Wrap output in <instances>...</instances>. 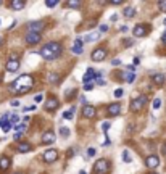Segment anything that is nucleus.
<instances>
[{
  "instance_id": "1",
  "label": "nucleus",
  "mask_w": 166,
  "mask_h": 174,
  "mask_svg": "<svg viewBox=\"0 0 166 174\" xmlns=\"http://www.w3.org/2000/svg\"><path fill=\"white\" fill-rule=\"evenodd\" d=\"M32 84H34V81H32V78L29 74H23V76H20L10 84V92L16 93V95H21V93H26L31 90Z\"/></svg>"
},
{
  "instance_id": "2",
  "label": "nucleus",
  "mask_w": 166,
  "mask_h": 174,
  "mask_svg": "<svg viewBox=\"0 0 166 174\" xmlns=\"http://www.w3.org/2000/svg\"><path fill=\"white\" fill-rule=\"evenodd\" d=\"M61 52H63V45L58 44V42H49V44H45L44 47L40 49V56L44 60H56L58 56L61 55Z\"/></svg>"
},
{
  "instance_id": "3",
  "label": "nucleus",
  "mask_w": 166,
  "mask_h": 174,
  "mask_svg": "<svg viewBox=\"0 0 166 174\" xmlns=\"http://www.w3.org/2000/svg\"><path fill=\"white\" fill-rule=\"evenodd\" d=\"M110 172V161L105 158L98 160L94 166V174H108Z\"/></svg>"
},
{
  "instance_id": "4",
  "label": "nucleus",
  "mask_w": 166,
  "mask_h": 174,
  "mask_svg": "<svg viewBox=\"0 0 166 174\" xmlns=\"http://www.w3.org/2000/svg\"><path fill=\"white\" fill-rule=\"evenodd\" d=\"M145 103H147V97L145 95H140L139 98H134V100L131 102V111H134V113L140 111Z\"/></svg>"
},
{
  "instance_id": "5",
  "label": "nucleus",
  "mask_w": 166,
  "mask_h": 174,
  "mask_svg": "<svg viewBox=\"0 0 166 174\" xmlns=\"http://www.w3.org/2000/svg\"><path fill=\"white\" fill-rule=\"evenodd\" d=\"M58 160V152L55 148H50V150H45L44 152V161L47 163H55Z\"/></svg>"
},
{
  "instance_id": "6",
  "label": "nucleus",
  "mask_w": 166,
  "mask_h": 174,
  "mask_svg": "<svg viewBox=\"0 0 166 174\" xmlns=\"http://www.w3.org/2000/svg\"><path fill=\"white\" fill-rule=\"evenodd\" d=\"M107 49H103V47H100V49H95L92 52V60L94 62H102V60L107 58Z\"/></svg>"
},
{
  "instance_id": "7",
  "label": "nucleus",
  "mask_w": 166,
  "mask_h": 174,
  "mask_svg": "<svg viewBox=\"0 0 166 174\" xmlns=\"http://www.w3.org/2000/svg\"><path fill=\"white\" fill-rule=\"evenodd\" d=\"M45 27L44 21H32L27 24V31L29 32H36V34H40V31Z\"/></svg>"
},
{
  "instance_id": "8",
  "label": "nucleus",
  "mask_w": 166,
  "mask_h": 174,
  "mask_svg": "<svg viewBox=\"0 0 166 174\" xmlns=\"http://www.w3.org/2000/svg\"><path fill=\"white\" fill-rule=\"evenodd\" d=\"M40 34H36V32H27V36H26V44L27 45H34V44H39L40 42Z\"/></svg>"
},
{
  "instance_id": "9",
  "label": "nucleus",
  "mask_w": 166,
  "mask_h": 174,
  "mask_svg": "<svg viewBox=\"0 0 166 174\" xmlns=\"http://www.w3.org/2000/svg\"><path fill=\"white\" fill-rule=\"evenodd\" d=\"M147 32H148V27H147L145 24H137L134 29H132L134 37H144V36H147Z\"/></svg>"
},
{
  "instance_id": "10",
  "label": "nucleus",
  "mask_w": 166,
  "mask_h": 174,
  "mask_svg": "<svg viewBox=\"0 0 166 174\" xmlns=\"http://www.w3.org/2000/svg\"><path fill=\"white\" fill-rule=\"evenodd\" d=\"M145 164H147L150 169H155V168H158L160 160H158V157H155V155H150V157L145 158Z\"/></svg>"
},
{
  "instance_id": "11",
  "label": "nucleus",
  "mask_w": 166,
  "mask_h": 174,
  "mask_svg": "<svg viewBox=\"0 0 166 174\" xmlns=\"http://www.w3.org/2000/svg\"><path fill=\"white\" fill-rule=\"evenodd\" d=\"M58 105H60V102L56 100L55 97H52V98H49V100L45 102V110L47 111H53V110L58 108Z\"/></svg>"
},
{
  "instance_id": "12",
  "label": "nucleus",
  "mask_w": 166,
  "mask_h": 174,
  "mask_svg": "<svg viewBox=\"0 0 166 174\" xmlns=\"http://www.w3.org/2000/svg\"><path fill=\"white\" fill-rule=\"evenodd\" d=\"M55 142V132L53 131H47V132L42 135V144L49 145V144H53Z\"/></svg>"
},
{
  "instance_id": "13",
  "label": "nucleus",
  "mask_w": 166,
  "mask_h": 174,
  "mask_svg": "<svg viewBox=\"0 0 166 174\" xmlns=\"http://www.w3.org/2000/svg\"><path fill=\"white\" fill-rule=\"evenodd\" d=\"M5 68H7V71L15 73V71H18V69H20V62H18V60H8Z\"/></svg>"
},
{
  "instance_id": "14",
  "label": "nucleus",
  "mask_w": 166,
  "mask_h": 174,
  "mask_svg": "<svg viewBox=\"0 0 166 174\" xmlns=\"http://www.w3.org/2000/svg\"><path fill=\"white\" fill-rule=\"evenodd\" d=\"M84 42L81 40V39H76L74 40V44H73V53H76V55H81L84 52Z\"/></svg>"
},
{
  "instance_id": "15",
  "label": "nucleus",
  "mask_w": 166,
  "mask_h": 174,
  "mask_svg": "<svg viewBox=\"0 0 166 174\" xmlns=\"http://www.w3.org/2000/svg\"><path fill=\"white\" fill-rule=\"evenodd\" d=\"M95 113H97V110L94 106H91V105H84V108H82V115L86 116V118H94L95 116Z\"/></svg>"
},
{
  "instance_id": "16",
  "label": "nucleus",
  "mask_w": 166,
  "mask_h": 174,
  "mask_svg": "<svg viewBox=\"0 0 166 174\" xmlns=\"http://www.w3.org/2000/svg\"><path fill=\"white\" fill-rule=\"evenodd\" d=\"M121 111V105L120 103H111L110 106H108V115L110 116H118Z\"/></svg>"
},
{
  "instance_id": "17",
  "label": "nucleus",
  "mask_w": 166,
  "mask_h": 174,
  "mask_svg": "<svg viewBox=\"0 0 166 174\" xmlns=\"http://www.w3.org/2000/svg\"><path fill=\"white\" fill-rule=\"evenodd\" d=\"M95 76H97V73L94 71L92 68H89L87 71H86V74H84V78H82V81H84V84H89L92 81V79H95Z\"/></svg>"
},
{
  "instance_id": "18",
  "label": "nucleus",
  "mask_w": 166,
  "mask_h": 174,
  "mask_svg": "<svg viewBox=\"0 0 166 174\" xmlns=\"http://www.w3.org/2000/svg\"><path fill=\"white\" fill-rule=\"evenodd\" d=\"M16 150L20 153H27V152H31V150H32V147H31V144H27V142H21V144L16 145Z\"/></svg>"
},
{
  "instance_id": "19",
  "label": "nucleus",
  "mask_w": 166,
  "mask_h": 174,
  "mask_svg": "<svg viewBox=\"0 0 166 174\" xmlns=\"http://www.w3.org/2000/svg\"><path fill=\"white\" fill-rule=\"evenodd\" d=\"M10 158L8 157H5V155H3V157H0V169H2V171H7L8 168H10Z\"/></svg>"
},
{
  "instance_id": "20",
  "label": "nucleus",
  "mask_w": 166,
  "mask_h": 174,
  "mask_svg": "<svg viewBox=\"0 0 166 174\" xmlns=\"http://www.w3.org/2000/svg\"><path fill=\"white\" fill-rule=\"evenodd\" d=\"M152 81H153V84H156V86H161V84H164L166 76L164 74H153V76H152Z\"/></svg>"
},
{
  "instance_id": "21",
  "label": "nucleus",
  "mask_w": 166,
  "mask_h": 174,
  "mask_svg": "<svg viewBox=\"0 0 166 174\" xmlns=\"http://www.w3.org/2000/svg\"><path fill=\"white\" fill-rule=\"evenodd\" d=\"M10 7L13 10H21V8H24V2H23V0H11Z\"/></svg>"
},
{
  "instance_id": "22",
  "label": "nucleus",
  "mask_w": 166,
  "mask_h": 174,
  "mask_svg": "<svg viewBox=\"0 0 166 174\" xmlns=\"http://www.w3.org/2000/svg\"><path fill=\"white\" fill-rule=\"evenodd\" d=\"M123 15H124V18H134V16H136V8H134V7H127V8H124Z\"/></svg>"
},
{
  "instance_id": "23",
  "label": "nucleus",
  "mask_w": 166,
  "mask_h": 174,
  "mask_svg": "<svg viewBox=\"0 0 166 174\" xmlns=\"http://www.w3.org/2000/svg\"><path fill=\"white\" fill-rule=\"evenodd\" d=\"M49 82L50 84H58L60 82V76L56 73H50L49 74Z\"/></svg>"
},
{
  "instance_id": "24",
  "label": "nucleus",
  "mask_w": 166,
  "mask_h": 174,
  "mask_svg": "<svg viewBox=\"0 0 166 174\" xmlns=\"http://www.w3.org/2000/svg\"><path fill=\"white\" fill-rule=\"evenodd\" d=\"M74 111H76V106H71L68 111L63 113V118H65V119H73V113H74Z\"/></svg>"
},
{
  "instance_id": "25",
  "label": "nucleus",
  "mask_w": 166,
  "mask_h": 174,
  "mask_svg": "<svg viewBox=\"0 0 166 174\" xmlns=\"http://www.w3.org/2000/svg\"><path fill=\"white\" fill-rule=\"evenodd\" d=\"M98 36H100V34H98V32H94V34H89V36H86V37H84V40H82V42H92V40H97V39H98Z\"/></svg>"
},
{
  "instance_id": "26",
  "label": "nucleus",
  "mask_w": 166,
  "mask_h": 174,
  "mask_svg": "<svg viewBox=\"0 0 166 174\" xmlns=\"http://www.w3.org/2000/svg\"><path fill=\"white\" fill-rule=\"evenodd\" d=\"M60 135H61V137H69V129L68 128H66V126H61V128H60Z\"/></svg>"
},
{
  "instance_id": "27",
  "label": "nucleus",
  "mask_w": 166,
  "mask_h": 174,
  "mask_svg": "<svg viewBox=\"0 0 166 174\" xmlns=\"http://www.w3.org/2000/svg\"><path fill=\"white\" fill-rule=\"evenodd\" d=\"M11 128H13V126H11V123H10V121H7V123H3V124H2L3 132H8V131H10Z\"/></svg>"
},
{
  "instance_id": "28",
  "label": "nucleus",
  "mask_w": 166,
  "mask_h": 174,
  "mask_svg": "<svg viewBox=\"0 0 166 174\" xmlns=\"http://www.w3.org/2000/svg\"><path fill=\"white\" fill-rule=\"evenodd\" d=\"M126 81L129 82V84H131V82H134V81H136V73H129V74H126Z\"/></svg>"
},
{
  "instance_id": "29",
  "label": "nucleus",
  "mask_w": 166,
  "mask_h": 174,
  "mask_svg": "<svg viewBox=\"0 0 166 174\" xmlns=\"http://www.w3.org/2000/svg\"><path fill=\"white\" fill-rule=\"evenodd\" d=\"M81 5V2H78V0H76V2H66V7H69V8H78Z\"/></svg>"
},
{
  "instance_id": "30",
  "label": "nucleus",
  "mask_w": 166,
  "mask_h": 174,
  "mask_svg": "<svg viewBox=\"0 0 166 174\" xmlns=\"http://www.w3.org/2000/svg\"><path fill=\"white\" fill-rule=\"evenodd\" d=\"M45 5L49 7V8H53V7L58 5V2H56V0H47V2H45Z\"/></svg>"
},
{
  "instance_id": "31",
  "label": "nucleus",
  "mask_w": 166,
  "mask_h": 174,
  "mask_svg": "<svg viewBox=\"0 0 166 174\" xmlns=\"http://www.w3.org/2000/svg\"><path fill=\"white\" fill-rule=\"evenodd\" d=\"M123 161L131 163V155H129V152H123Z\"/></svg>"
},
{
  "instance_id": "32",
  "label": "nucleus",
  "mask_w": 166,
  "mask_h": 174,
  "mask_svg": "<svg viewBox=\"0 0 166 174\" xmlns=\"http://www.w3.org/2000/svg\"><path fill=\"white\" fill-rule=\"evenodd\" d=\"M15 129L18 131V132H24V131H26V124H18V126H15Z\"/></svg>"
},
{
  "instance_id": "33",
  "label": "nucleus",
  "mask_w": 166,
  "mask_h": 174,
  "mask_svg": "<svg viewBox=\"0 0 166 174\" xmlns=\"http://www.w3.org/2000/svg\"><path fill=\"white\" fill-rule=\"evenodd\" d=\"M160 106H161V100H160V98H155V100H153V108H155V110H158Z\"/></svg>"
},
{
  "instance_id": "34",
  "label": "nucleus",
  "mask_w": 166,
  "mask_h": 174,
  "mask_svg": "<svg viewBox=\"0 0 166 174\" xmlns=\"http://www.w3.org/2000/svg\"><path fill=\"white\" fill-rule=\"evenodd\" d=\"M92 89H94V84H91V82H89V84H84V90H86V92H91Z\"/></svg>"
},
{
  "instance_id": "35",
  "label": "nucleus",
  "mask_w": 166,
  "mask_h": 174,
  "mask_svg": "<svg viewBox=\"0 0 166 174\" xmlns=\"http://www.w3.org/2000/svg\"><path fill=\"white\" fill-rule=\"evenodd\" d=\"M108 129H110V123H103V124H102V131L107 134V132H108Z\"/></svg>"
},
{
  "instance_id": "36",
  "label": "nucleus",
  "mask_w": 166,
  "mask_h": 174,
  "mask_svg": "<svg viewBox=\"0 0 166 174\" xmlns=\"http://www.w3.org/2000/svg\"><path fill=\"white\" fill-rule=\"evenodd\" d=\"M123 93H124V92H123V89H116V90H115V97H116V98H120Z\"/></svg>"
},
{
  "instance_id": "37",
  "label": "nucleus",
  "mask_w": 166,
  "mask_h": 174,
  "mask_svg": "<svg viewBox=\"0 0 166 174\" xmlns=\"http://www.w3.org/2000/svg\"><path fill=\"white\" fill-rule=\"evenodd\" d=\"M158 7H160V10H161V11H166V2H160V3H158Z\"/></svg>"
},
{
  "instance_id": "38",
  "label": "nucleus",
  "mask_w": 166,
  "mask_h": 174,
  "mask_svg": "<svg viewBox=\"0 0 166 174\" xmlns=\"http://www.w3.org/2000/svg\"><path fill=\"white\" fill-rule=\"evenodd\" d=\"M16 121H18V115H11V118H10V123H11V126L15 124Z\"/></svg>"
},
{
  "instance_id": "39",
  "label": "nucleus",
  "mask_w": 166,
  "mask_h": 174,
  "mask_svg": "<svg viewBox=\"0 0 166 174\" xmlns=\"http://www.w3.org/2000/svg\"><path fill=\"white\" fill-rule=\"evenodd\" d=\"M111 65H113V66H120V65H121V60H113V62H111Z\"/></svg>"
},
{
  "instance_id": "40",
  "label": "nucleus",
  "mask_w": 166,
  "mask_h": 174,
  "mask_svg": "<svg viewBox=\"0 0 166 174\" xmlns=\"http://www.w3.org/2000/svg\"><path fill=\"white\" fill-rule=\"evenodd\" d=\"M87 155H89V157H94V155H95V148H89L87 150Z\"/></svg>"
},
{
  "instance_id": "41",
  "label": "nucleus",
  "mask_w": 166,
  "mask_h": 174,
  "mask_svg": "<svg viewBox=\"0 0 166 174\" xmlns=\"http://www.w3.org/2000/svg\"><path fill=\"white\" fill-rule=\"evenodd\" d=\"M73 93H76V89H71V90H68V92H66V97H71Z\"/></svg>"
},
{
  "instance_id": "42",
  "label": "nucleus",
  "mask_w": 166,
  "mask_h": 174,
  "mask_svg": "<svg viewBox=\"0 0 166 174\" xmlns=\"http://www.w3.org/2000/svg\"><path fill=\"white\" fill-rule=\"evenodd\" d=\"M107 31H108V26H107V24H103V26L100 27V32H107Z\"/></svg>"
},
{
  "instance_id": "43",
  "label": "nucleus",
  "mask_w": 166,
  "mask_h": 174,
  "mask_svg": "<svg viewBox=\"0 0 166 174\" xmlns=\"http://www.w3.org/2000/svg\"><path fill=\"white\" fill-rule=\"evenodd\" d=\"M139 63H140V58H137V56H136V58H134V65H136V66H139Z\"/></svg>"
},
{
  "instance_id": "44",
  "label": "nucleus",
  "mask_w": 166,
  "mask_h": 174,
  "mask_svg": "<svg viewBox=\"0 0 166 174\" xmlns=\"http://www.w3.org/2000/svg\"><path fill=\"white\" fill-rule=\"evenodd\" d=\"M11 106H20V102H18V100H13V102H11Z\"/></svg>"
},
{
  "instance_id": "45",
  "label": "nucleus",
  "mask_w": 166,
  "mask_h": 174,
  "mask_svg": "<svg viewBox=\"0 0 166 174\" xmlns=\"http://www.w3.org/2000/svg\"><path fill=\"white\" fill-rule=\"evenodd\" d=\"M161 153H164V155H166V144L161 145Z\"/></svg>"
},
{
  "instance_id": "46",
  "label": "nucleus",
  "mask_w": 166,
  "mask_h": 174,
  "mask_svg": "<svg viewBox=\"0 0 166 174\" xmlns=\"http://www.w3.org/2000/svg\"><path fill=\"white\" fill-rule=\"evenodd\" d=\"M124 45L126 47H131L132 45V40H124Z\"/></svg>"
},
{
  "instance_id": "47",
  "label": "nucleus",
  "mask_w": 166,
  "mask_h": 174,
  "mask_svg": "<svg viewBox=\"0 0 166 174\" xmlns=\"http://www.w3.org/2000/svg\"><path fill=\"white\" fill-rule=\"evenodd\" d=\"M32 110H36V106H27V108H24V111H32Z\"/></svg>"
},
{
  "instance_id": "48",
  "label": "nucleus",
  "mask_w": 166,
  "mask_h": 174,
  "mask_svg": "<svg viewBox=\"0 0 166 174\" xmlns=\"http://www.w3.org/2000/svg\"><path fill=\"white\" fill-rule=\"evenodd\" d=\"M111 3H113V5H121L123 2H121V0H115V2H111Z\"/></svg>"
},
{
  "instance_id": "49",
  "label": "nucleus",
  "mask_w": 166,
  "mask_h": 174,
  "mask_svg": "<svg viewBox=\"0 0 166 174\" xmlns=\"http://www.w3.org/2000/svg\"><path fill=\"white\" fill-rule=\"evenodd\" d=\"M42 100V95H40V93H39V95H36V102H40Z\"/></svg>"
},
{
  "instance_id": "50",
  "label": "nucleus",
  "mask_w": 166,
  "mask_h": 174,
  "mask_svg": "<svg viewBox=\"0 0 166 174\" xmlns=\"http://www.w3.org/2000/svg\"><path fill=\"white\" fill-rule=\"evenodd\" d=\"M20 137H21V132H16V134H15V140H18Z\"/></svg>"
},
{
  "instance_id": "51",
  "label": "nucleus",
  "mask_w": 166,
  "mask_h": 174,
  "mask_svg": "<svg viewBox=\"0 0 166 174\" xmlns=\"http://www.w3.org/2000/svg\"><path fill=\"white\" fill-rule=\"evenodd\" d=\"M161 39H163V42H164V44H166V31H164V34L161 36Z\"/></svg>"
},
{
  "instance_id": "52",
  "label": "nucleus",
  "mask_w": 166,
  "mask_h": 174,
  "mask_svg": "<svg viewBox=\"0 0 166 174\" xmlns=\"http://www.w3.org/2000/svg\"><path fill=\"white\" fill-rule=\"evenodd\" d=\"M2 44H3V37L0 36V45H2Z\"/></svg>"
},
{
  "instance_id": "53",
  "label": "nucleus",
  "mask_w": 166,
  "mask_h": 174,
  "mask_svg": "<svg viewBox=\"0 0 166 174\" xmlns=\"http://www.w3.org/2000/svg\"><path fill=\"white\" fill-rule=\"evenodd\" d=\"M79 174H86V171H81V172H79Z\"/></svg>"
},
{
  "instance_id": "54",
  "label": "nucleus",
  "mask_w": 166,
  "mask_h": 174,
  "mask_svg": "<svg viewBox=\"0 0 166 174\" xmlns=\"http://www.w3.org/2000/svg\"><path fill=\"white\" fill-rule=\"evenodd\" d=\"M2 3H3V2H2V0H0V5H2Z\"/></svg>"
},
{
  "instance_id": "55",
  "label": "nucleus",
  "mask_w": 166,
  "mask_h": 174,
  "mask_svg": "<svg viewBox=\"0 0 166 174\" xmlns=\"http://www.w3.org/2000/svg\"><path fill=\"white\" fill-rule=\"evenodd\" d=\"M0 82H2V76H0Z\"/></svg>"
},
{
  "instance_id": "56",
  "label": "nucleus",
  "mask_w": 166,
  "mask_h": 174,
  "mask_svg": "<svg viewBox=\"0 0 166 174\" xmlns=\"http://www.w3.org/2000/svg\"><path fill=\"white\" fill-rule=\"evenodd\" d=\"M164 26H166V20H164Z\"/></svg>"
},
{
  "instance_id": "57",
  "label": "nucleus",
  "mask_w": 166,
  "mask_h": 174,
  "mask_svg": "<svg viewBox=\"0 0 166 174\" xmlns=\"http://www.w3.org/2000/svg\"><path fill=\"white\" fill-rule=\"evenodd\" d=\"M150 174H156V172H150Z\"/></svg>"
},
{
  "instance_id": "58",
  "label": "nucleus",
  "mask_w": 166,
  "mask_h": 174,
  "mask_svg": "<svg viewBox=\"0 0 166 174\" xmlns=\"http://www.w3.org/2000/svg\"><path fill=\"white\" fill-rule=\"evenodd\" d=\"M18 174H21V172H18Z\"/></svg>"
}]
</instances>
